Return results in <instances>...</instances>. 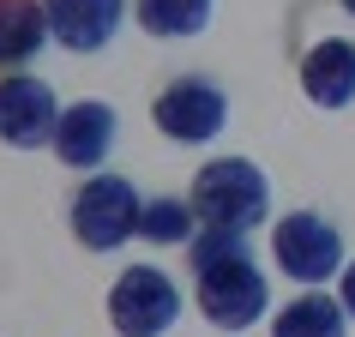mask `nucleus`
<instances>
[{
	"mask_svg": "<svg viewBox=\"0 0 355 337\" xmlns=\"http://www.w3.org/2000/svg\"><path fill=\"white\" fill-rule=\"evenodd\" d=\"M349 331V307L325 289H301L277 319H271V337H343Z\"/></svg>",
	"mask_w": 355,
	"mask_h": 337,
	"instance_id": "nucleus-12",
	"label": "nucleus"
},
{
	"mask_svg": "<svg viewBox=\"0 0 355 337\" xmlns=\"http://www.w3.org/2000/svg\"><path fill=\"white\" fill-rule=\"evenodd\" d=\"M139 217H145V199L127 175H91L73 193V235L91 253H114L127 235H139Z\"/></svg>",
	"mask_w": 355,
	"mask_h": 337,
	"instance_id": "nucleus-3",
	"label": "nucleus"
},
{
	"mask_svg": "<svg viewBox=\"0 0 355 337\" xmlns=\"http://www.w3.org/2000/svg\"><path fill=\"white\" fill-rule=\"evenodd\" d=\"M193 217L199 229H235V235H253L271 211V187H265V168L247 163V157H211L199 175H193Z\"/></svg>",
	"mask_w": 355,
	"mask_h": 337,
	"instance_id": "nucleus-2",
	"label": "nucleus"
},
{
	"mask_svg": "<svg viewBox=\"0 0 355 337\" xmlns=\"http://www.w3.org/2000/svg\"><path fill=\"white\" fill-rule=\"evenodd\" d=\"M49 6V31H55L60 49L73 55H96L109 49L121 19H127V0H42Z\"/></svg>",
	"mask_w": 355,
	"mask_h": 337,
	"instance_id": "nucleus-9",
	"label": "nucleus"
},
{
	"mask_svg": "<svg viewBox=\"0 0 355 337\" xmlns=\"http://www.w3.org/2000/svg\"><path fill=\"white\" fill-rule=\"evenodd\" d=\"M55 127H60V103L42 78L31 73L0 78V145H12V150L55 145Z\"/></svg>",
	"mask_w": 355,
	"mask_h": 337,
	"instance_id": "nucleus-7",
	"label": "nucleus"
},
{
	"mask_svg": "<svg viewBox=\"0 0 355 337\" xmlns=\"http://www.w3.org/2000/svg\"><path fill=\"white\" fill-rule=\"evenodd\" d=\"M114 150V109L103 96H78L60 109L55 127V157L67 168H103V157Z\"/></svg>",
	"mask_w": 355,
	"mask_h": 337,
	"instance_id": "nucleus-8",
	"label": "nucleus"
},
{
	"mask_svg": "<svg viewBox=\"0 0 355 337\" xmlns=\"http://www.w3.org/2000/svg\"><path fill=\"white\" fill-rule=\"evenodd\" d=\"M301 96L313 109H349L355 103V42L349 37H319L301 55Z\"/></svg>",
	"mask_w": 355,
	"mask_h": 337,
	"instance_id": "nucleus-10",
	"label": "nucleus"
},
{
	"mask_svg": "<svg viewBox=\"0 0 355 337\" xmlns=\"http://www.w3.org/2000/svg\"><path fill=\"white\" fill-rule=\"evenodd\" d=\"M271 253H277V265L295 283H307V289H319L325 277L343 271V235H337V223L319 217V211H289V217H277Z\"/></svg>",
	"mask_w": 355,
	"mask_h": 337,
	"instance_id": "nucleus-4",
	"label": "nucleus"
},
{
	"mask_svg": "<svg viewBox=\"0 0 355 337\" xmlns=\"http://www.w3.org/2000/svg\"><path fill=\"white\" fill-rule=\"evenodd\" d=\"M187 253H193V271H199V283H193L199 313L217 331H247L265 313V301H271L265 271L247 253V235H235V229H199L187 241Z\"/></svg>",
	"mask_w": 355,
	"mask_h": 337,
	"instance_id": "nucleus-1",
	"label": "nucleus"
},
{
	"mask_svg": "<svg viewBox=\"0 0 355 337\" xmlns=\"http://www.w3.org/2000/svg\"><path fill=\"white\" fill-rule=\"evenodd\" d=\"M337 277H343V283H337V301H343V307H349V319H355V259L343 265Z\"/></svg>",
	"mask_w": 355,
	"mask_h": 337,
	"instance_id": "nucleus-15",
	"label": "nucleus"
},
{
	"mask_svg": "<svg viewBox=\"0 0 355 337\" xmlns=\"http://www.w3.org/2000/svg\"><path fill=\"white\" fill-rule=\"evenodd\" d=\"M181 313V289L157 265H127L109 289V325L121 337H163Z\"/></svg>",
	"mask_w": 355,
	"mask_h": 337,
	"instance_id": "nucleus-5",
	"label": "nucleus"
},
{
	"mask_svg": "<svg viewBox=\"0 0 355 337\" xmlns=\"http://www.w3.org/2000/svg\"><path fill=\"white\" fill-rule=\"evenodd\" d=\"M139 235L157 247H187L193 235H199V217H193V199H175V193H163V199H145V217H139Z\"/></svg>",
	"mask_w": 355,
	"mask_h": 337,
	"instance_id": "nucleus-14",
	"label": "nucleus"
},
{
	"mask_svg": "<svg viewBox=\"0 0 355 337\" xmlns=\"http://www.w3.org/2000/svg\"><path fill=\"white\" fill-rule=\"evenodd\" d=\"M42 42H55L49 6L42 0H0V73L31 67L42 55Z\"/></svg>",
	"mask_w": 355,
	"mask_h": 337,
	"instance_id": "nucleus-11",
	"label": "nucleus"
},
{
	"mask_svg": "<svg viewBox=\"0 0 355 337\" xmlns=\"http://www.w3.org/2000/svg\"><path fill=\"white\" fill-rule=\"evenodd\" d=\"M337 6H343V12H355V0H337Z\"/></svg>",
	"mask_w": 355,
	"mask_h": 337,
	"instance_id": "nucleus-16",
	"label": "nucleus"
},
{
	"mask_svg": "<svg viewBox=\"0 0 355 337\" xmlns=\"http://www.w3.org/2000/svg\"><path fill=\"white\" fill-rule=\"evenodd\" d=\"M150 121H157V132L175 139V145H205V139H217V132L229 127V96L217 91L211 78L187 73V78H175V85L157 91Z\"/></svg>",
	"mask_w": 355,
	"mask_h": 337,
	"instance_id": "nucleus-6",
	"label": "nucleus"
},
{
	"mask_svg": "<svg viewBox=\"0 0 355 337\" xmlns=\"http://www.w3.org/2000/svg\"><path fill=\"white\" fill-rule=\"evenodd\" d=\"M132 19L145 37H199L211 24V0H132Z\"/></svg>",
	"mask_w": 355,
	"mask_h": 337,
	"instance_id": "nucleus-13",
	"label": "nucleus"
}]
</instances>
